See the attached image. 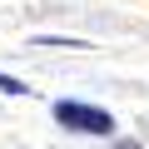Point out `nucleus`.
Wrapping results in <instances>:
<instances>
[{
  "mask_svg": "<svg viewBox=\"0 0 149 149\" xmlns=\"http://www.w3.org/2000/svg\"><path fill=\"white\" fill-rule=\"evenodd\" d=\"M55 119H60L65 129H74V134H114L109 109H100V104H80V100H60V104H55Z\"/></svg>",
  "mask_w": 149,
  "mask_h": 149,
  "instance_id": "f257e3e1",
  "label": "nucleus"
}]
</instances>
